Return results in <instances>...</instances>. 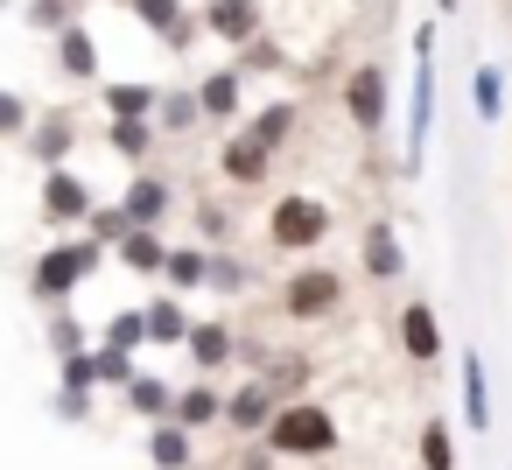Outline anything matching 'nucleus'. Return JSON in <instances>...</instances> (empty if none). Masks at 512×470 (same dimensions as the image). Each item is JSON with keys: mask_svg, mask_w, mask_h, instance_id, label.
I'll return each mask as SVG.
<instances>
[{"mask_svg": "<svg viewBox=\"0 0 512 470\" xmlns=\"http://www.w3.org/2000/svg\"><path fill=\"white\" fill-rule=\"evenodd\" d=\"M127 8H134V22H141V29H155L169 50H190V43H197V29H204V22H190V15H183V0H127Z\"/></svg>", "mask_w": 512, "mask_h": 470, "instance_id": "obj_13", "label": "nucleus"}, {"mask_svg": "<svg viewBox=\"0 0 512 470\" xmlns=\"http://www.w3.org/2000/svg\"><path fill=\"white\" fill-rule=\"evenodd\" d=\"M92 211H99V204H92V190H85L71 169H50V176H43V218H50L57 232H64V225H85Z\"/></svg>", "mask_w": 512, "mask_h": 470, "instance_id": "obj_10", "label": "nucleus"}, {"mask_svg": "<svg viewBox=\"0 0 512 470\" xmlns=\"http://www.w3.org/2000/svg\"><path fill=\"white\" fill-rule=\"evenodd\" d=\"M365 274L372 281H400L407 274V253H400V232L393 225H365Z\"/></svg>", "mask_w": 512, "mask_h": 470, "instance_id": "obj_20", "label": "nucleus"}, {"mask_svg": "<svg viewBox=\"0 0 512 470\" xmlns=\"http://www.w3.org/2000/svg\"><path fill=\"white\" fill-rule=\"evenodd\" d=\"M260 0H211L204 8V29L218 36V43H232V50H246V43H260Z\"/></svg>", "mask_w": 512, "mask_h": 470, "instance_id": "obj_12", "label": "nucleus"}, {"mask_svg": "<svg viewBox=\"0 0 512 470\" xmlns=\"http://www.w3.org/2000/svg\"><path fill=\"white\" fill-rule=\"evenodd\" d=\"M127 232H134V218H127L120 204H99V211L85 218V239H99V246H120Z\"/></svg>", "mask_w": 512, "mask_h": 470, "instance_id": "obj_33", "label": "nucleus"}, {"mask_svg": "<svg viewBox=\"0 0 512 470\" xmlns=\"http://www.w3.org/2000/svg\"><path fill=\"white\" fill-rule=\"evenodd\" d=\"M0 8H8V0H0Z\"/></svg>", "mask_w": 512, "mask_h": 470, "instance_id": "obj_46", "label": "nucleus"}, {"mask_svg": "<svg viewBox=\"0 0 512 470\" xmlns=\"http://www.w3.org/2000/svg\"><path fill=\"white\" fill-rule=\"evenodd\" d=\"M393 344H400L407 365H442V316H435V302H407L400 323H393Z\"/></svg>", "mask_w": 512, "mask_h": 470, "instance_id": "obj_7", "label": "nucleus"}, {"mask_svg": "<svg viewBox=\"0 0 512 470\" xmlns=\"http://www.w3.org/2000/svg\"><path fill=\"white\" fill-rule=\"evenodd\" d=\"M155 106H162V92L155 85H106V120H155Z\"/></svg>", "mask_w": 512, "mask_h": 470, "instance_id": "obj_29", "label": "nucleus"}, {"mask_svg": "<svg viewBox=\"0 0 512 470\" xmlns=\"http://www.w3.org/2000/svg\"><path fill=\"white\" fill-rule=\"evenodd\" d=\"M456 379H463V421L470 428H491V386H484V358L463 351L456 358Z\"/></svg>", "mask_w": 512, "mask_h": 470, "instance_id": "obj_24", "label": "nucleus"}, {"mask_svg": "<svg viewBox=\"0 0 512 470\" xmlns=\"http://www.w3.org/2000/svg\"><path fill=\"white\" fill-rule=\"evenodd\" d=\"M57 386L92 393V386H99V351H71V358H57Z\"/></svg>", "mask_w": 512, "mask_h": 470, "instance_id": "obj_35", "label": "nucleus"}, {"mask_svg": "<svg viewBox=\"0 0 512 470\" xmlns=\"http://www.w3.org/2000/svg\"><path fill=\"white\" fill-rule=\"evenodd\" d=\"M274 407H281V400H274V386L253 372V379H239V386L225 393V428H232V435H267Z\"/></svg>", "mask_w": 512, "mask_h": 470, "instance_id": "obj_8", "label": "nucleus"}, {"mask_svg": "<svg viewBox=\"0 0 512 470\" xmlns=\"http://www.w3.org/2000/svg\"><path fill=\"white\" fill-rule=\"evenodd\" d=\"M141 316H148V344H162V351L169 344H190V330H197V316L183 309V295H155Z\"/></svg>", "mask_w": 512, "mask_h": 470, "instance_id": "obj_19", "label": "nucleus"}, {"mask_svg": "<svg viewBox=\"0 0 512 470\" xmlns=\"http://www.w3.org/2000/svg\"><path fill=\"white\" fill-rule=\"evenodd\" d=\"M106 141H113V155H127V162H148V148H155V127H148V120H106Z\"/></svg>", "mask_w": 512, "mask_h": 470, "instance_id": "obj_31", "label": "nucleus"}, {"mask_svg": "<svg viewBox=\"0 0 512 470\" xmlns=\"http://www.w3.org/2000/svg\"><path fill=\"white\" fill-rule=\"evenodd\" d=\"M155 120H162V134H190V127L204 120V106H197V92H169V85H162V106H155Z\"/></svg>", "mask_w": 512, "mask_h": 470, "instance_id": "obj_30", "label": "nucleus"}, {"mask_svg": "<svg viewBox=\"0 0 512 470\" xmlns=\"http://www.w3.org/2000/svg\"><path fill=\"white\" fill-rule=\"evenodd\" d=\"M36 120H29V99L22 92H0V141H15V134H29Z\"/></svg>", "mask_w": 512, "mask_h": 470, "instance_id": "obj_39", "label": "nucleus"}, {"mask_svg": "<svg viewBox=\"0 0 512 470\" xmlns=\"http://www.w3.org/2000/svg\"><path fill=\"white\" fill-rule=\"evenodd\" d=\"M57 64H64V78H78V85H92L99 78V50H92V36L71 22V29H57Z\"/></svg>", "mask_w": 512, "mask_h": 470, "instance_id": "obj_25", "label": "nucleus"}, {"mask_svg": "<svg viewBox=\"0 0 512 470\" xmlns=\"http://www.w3.org/2000/svg\"><path fill=\"white\" fill-rule=\"evenodd\" d=\"M148 463L155 470H190V428L183 421H155L148 428Z\"/></svg>", "mask_w": 512, "mask_h": 470, "instance_id": "obj_27", "label": "nucleus"}, {"mask_svg": "<svg viewBox=\"0 0 512 470\" xmlns=\"http://www.w3.org/2000/svg\"><path fill=\"white\" fill-rule=\"evenodd\" d=\"M295 120H302V113H295V99H274V106H260V113L246 120V134H253L267 155H281V148H288V134H295Z\"/></svg>", "mask_w": 512, "mask_h": 470, "instance_id": "obj_22", "label": "nucleus"}, {"mask_svg": "<svg viewBox=\"0 0 512 470\" xmlns=\"http://www.w3.org/2000/svg\"><path fill=\"white\" fill-rule=\"evenodd\" d=\"M344 113H351V127H358L365 141L386 134V71H379V64H358V71L344 78Z\"/></svg>", "mask_w": 512, "mask_h": 470, "instance_id": "obj_6", "label": "nucleus"}, {"mask_svg": "<svg viewBox=\"0 0 512 470\" xmlns=\"http://www.w3.org/2000/svg\"><path fill=\"white\" fill-rule=\"evenodd\" d=\"M204 288H218V295H239L246 288V260H232V253H211V281Z\"/></svg>", "mask_w": 512, "mask_h": 470, "instance_id": "obj_37", "label": "nucleus"}, {"mask_svg": "<svg viewBox=\"0 0 512 470\" xmlns=\"http://www.w3.org/2000/svg\"><path fill=\"white\" fill-rule=\"evenodd\" d=\"M29 29H43V36L71 29V0H29Z\"/></svg>", "mask_w": 512, "mask_h": 470, "instance_id": "obj_40", "label": "nucleus"}, {"mask_svg": "<svg viewBox=\"0 0 512 470\" xmlns=\"http://www.w3.org/2000/svg\"><path fill=\"white\" fill-rule=\"evenodd\" d=\"M330 239V204L309 197V190H288L267 204V246L274 253H316Z\"/></svg>", "mask_w": 512, "mask_h": 470, "instance_id": "obj_3", "label": "nucleus"}, {"mask_svg": "<svg viewBox=\"0 0 512 470\" xmlns=\"http://www.w3.org/2000/svg\"><path fill=\"white\" fill-rule=\"evenodd\" d=\"M169 421H183L190 435L225 428V393H218V379H190V386L176 393V414H169Z\"/></svg>", "mask_w": 512, "mask_h": 470, "instance_id": "obj_16", "label": "nucleus"}, {"mask_svg": "<svg viewBox=\"0 0 512 470\" xmlns=\"http://www.w3.org/2000/svg\"><path fill=\"white\" fill-rule=\"evenodd\" d=\"M260 442L274 456H288V463H316V456H337L344 428H337V414L323 400H288V407H274V421H267Z\"/></svg>", "mask_w": 512, "mask_h": 470, "instance_id": "obj_1", "label": "nucleus"}, {"mask_svg": "<svg viewBox=\"0 0 512 470\" xmlns=\"http://www.w3.org/2000/svg\"><path fill=\"white\" fill-rule=\"evenodd\" d=\"M113 253H120V267H134V274H148V281H162V267H169V239H162V225H134Z\"/></svg>", "mask_w": 512, "mask_h": 470, "instance_id": "obj_17", "label": "nucleus"}, {"mask_svg": "<svg viewBox=\"0 0 512 470\" xmlns=\"http://www.w3.org/2000/svg\"><path fill=\"white\" fill-rule=\"evenodd\" d=\"M99 344H113V351H141V344H148V316H141V309H113Z\"/></svg>", "mask_w": 512, "mask_h": 470, "instance_id": "obj_32", "label": "nucleus"}, {"mask_svg": "<svg viewBox=\"0 0 512 470\" xmlns=\"http://www.w3.org/2000/svg\"><path fill=\"white\" fill-rule=\"evenodd\" d=\"M344 309V274L323 267V260H302L288 281H281V316L288 323H330Z\"/></svg>", "mask_w": 512, "mask_h": 470, "instance_id": "obj_4", "label": "nucleus"}, {"mask_svg": "<svg viewBox=\"0 0 512 470\" xmlns=\"http://www.w3.org/2000/svg\"><path fill=\"white\" fill-rule=\"evenodd\" d=\"M414 463H421V470H456V435H449L442 414L421 421V435H414Z\"/></svg>", "mask_w": 512, "mask_h": 470, "instance_id": "obj_28", "label": "nucleus"}, {"mask_svg": "<svg viewBox=\"0 0 512 470\" xmlns=\"http://www.w3.org/2000/svg\"><path fill=\"white\" fill-rule=\"evenodd\" d=\"M78 148V127H71V113H43L36 127H29V155L43 162V169H64V155Z\"/></svg>", "mask_w": 512, "mask_h": 470, "instance_id": "obj_18", "label": "nucleus"}, {"mask_svg": "<svg viewBox=\"0 0 512 470\" xmlns=\"http://www.w3.org/2000/svg\"><path fill=\"white\" fill-rule=\"evenodd\" d=\"M127 407H134L141 421H169V414H176V386H169V379H155V372H134Z\"/></svg>", "mask_w": 512, "mask_h": 470, "instance_id": "obj_26", "label": "nucleus"}, {"mask_svg": "<svg viewBox=\"0 0 512 470\" xmlns=\"http://www.w3.org/2000/svg\"><path fill=\"white\" fill-rule=\"evenodd\" d=\"M50 414H57V421H85V414H92V393H78V386H57Z\"/></svg>", "mask_w": 512, "mask_h": 470, "instance_id": "obj_42", "label": "nucleus"}, {"mask_svg": "<svg viewBox=\"0 0 512 470\" xmlns=\"http://www.w3.org/2000/svg\"><path fill=\"white\" fill-rule=\"evenodd\" d=\"M435 8H442V15H449V8H456V0H435Z\"/></svg>", "mask_w": 512, "mask_h": 470, "instance_id": "obj_45", "label": "nucleus"}, {"mask_svg": "<svg viewBox=\"0 0 512 470\" xmlns=\"http://www.w3.org/2000/svg\"><path fill=\"white\" fill-rule=\"evenodd\" d=\"M99 260H106L99 239H57V246L29 267V295H36V302H64V295H78V288L99 274Z\"/></svg>", "mask_w": 512, "mask_h": 470, "instance_id": "obj_2", "label": "nucleus"}, {"mask_svg": "<svg viewBox=\"0 0 512 470\" xmlns=\"http://www.w3.org/2000/svg\"><path fill=\"white\" fill-rule=\"evenodd\" d=\"M190 470H197V463H190Z\"/></svg>", "mask_w": 512, "mask_h": 470, "instance_id": "obj_47", "label": "nucleus"}, {"mask_svg": "<svg viewBox=\"0 0 512 470\" xmlns=\"http://www.w3.org/2000/svg\"><path fill=\"white\" fill-rule=\"evenodd\" d=\"M239 470H274V449H267V442H260V449H246V463H239Z\"/></svg>", "mask_w": 512, "mask_h": 470, "instance_id": "obj_44", "label": "nucleus"}, {"mask_svg": "<svg viewBox=\"0 0 512 470\" xmlns=\"http://www.w3.org/2000/svg\"><path fill=\"white\" fill-rule=\"evenodd\" d=\"M134 372H141V365H134V351L99 344V386H120V393H127V386H134Z\"/></svg>", "mask_w": 512, "mask_h": 470, "instance_id": "obj_36", "label": "nucleus"}, {"mask_svg": "<svg viewBox=\"0 0 512 470\" xmlns=\"http://www.w3.org/2000/svg\"><path fill=\"white\" fill-rule=\"evenodd\" d=\"M50 351H57V358H71V351H85V323L57 309V316H50Z\"/></svg>", "mask_w": 512, "mask_h": 470, "instance_id": "obj_38", "label": "nucleus"}, {"mask_svg": "<svg viewBox=\"0 0 512 470\" xmlns=\"http://www.w3.org/2000/svg\"><path fill=\"white\" fill-rule=\"evenodd\" d=\"M428 120H435V36H414V106H407V169L428 155Z\"/></svg>", "mask_w": 512, "mask_h": 470, "instance_id": "obj_5", "label": "nucleus"}, {"mask_svg": "<svg viewBox=\"0 0 512 470\" xmlns=\"http://www.w3.org/2000/svg\"><path fill=\"white\" fill-rule=\"evenodd\" d=\"M183 358H190V372H197V379H218V372H225V365L239 358V337H232V330H225L218 316H204V323L190 330Z\"/></svg>", "mask_w": 512, "mask_h": 470, "instance_id": "obj_11", "label": "nucleus"}, {"mask_svg": "<svg viewBox=\"0 0 512 470\" xmlns=\"http://www.w3.org/2000/svg\"><path fill=\"white\" fill-rule=\"evenodd\" d=\"M197 232L225 246V239H232V211H225V204H197Z\"/></svg>", "mask_w": 512, "mask_h": 470, "instance_id": "obj_41", "label": "nucleus"}, {"mask_svg": "<svg viewBox=\"0 0 512 470\" xmlns=\"http://www.w3.org/2000/svg\"><path fill=\"white\" fill-rule=\"evenodd\" d=\"M470 99H477V120H484V127L505 113V78H498V64H484V71H477V92H470Z\"/></svg>", "mask_w": 512, "mask_h": 470, "instance_id": "obj_34", "label": "nucleus"}, {"mask_svg": "<svg viewBox=\"0 0 512 470\" xmlns=\"http://www.w3.org/2000/svg\"><path fill=\"white\" fill-rule=\"evenodd\" d=\"M120 211H127L134 225H162V218L176 211V190H169V176H155V169H141V176L127 183V197H120Z\"/></svg>", "mask_w": 512, "mask_h": 470, "instance_id": "obj_14", "label": "nucleus"}, {"mask_svg": "<svg viewBox=\"0 0 512 470\" xmlns=\"http://www.w3.org/2000/svg\"><path fill=\"white\" fill-rule=\"evenodd\" d=\"M274 64H281V43H267V36L246 43V71H274Z\"/></svg>", "mask_w": 512, "mask_h": 470, "instance_id": "obj_43", "label": "nucleus"}, {"mask_svg": "<svg viewBox=\"0 0 512 470\" xmlns=\"http://www.w3.org/2000/svg\"><path fill=\"white\" fill-rule=\"evenodd\" d=\"M239 85H246V71H211V78H197L204 120H239Z\"/></svg>", "mask_w": 512, "mask_h": 470, "instance_id": "obj_21", "label": "nucleus"}, {"mask_svg": "<svg viewBox=\"0 0 512 470\" xmlns=\"http://www.w3.org/2000/svg\"><path fill=\"white\" fill-rule=\"evenodd\" d=\"M218 176H225V183H239V190H260V183L274 176V155H267V148L239 127V134L218 148Z\"/></svg>", "mask_w": 512, "mask_h": 470, "instance_id": "obj_9", "label": "nucleus"}, {"mask_svg": "<svg viewBox=\"0 0 512 470\" xmlns=\"http://www.w3.org/2000/svg\"><path fill=\"white\" fill-rule=\"evenodd\" d=\"M260 379L274 386V400L288 407V400H309V379H316V358L309 351H267V365H260Z\"/></svg>", "mask_w": 512, "mask_h": 470, "instance_id": "obj_15", "label": "nucleus"}, {"mask_svg": "<svg viewBox=\"0 0 512 470\" xmlns=\"http://www.w3.org/2000/svg\"><path fill=\"white\" fill-rule=\"evenodd\" d=\"M162 281H169V295H190V288H204V281H211V246H169V267H162Z\"/></svg>", "mask_w": 512, "mask_h": 470, "instance_id": "obj_23", "label": "nucleus"}]
</instances>
